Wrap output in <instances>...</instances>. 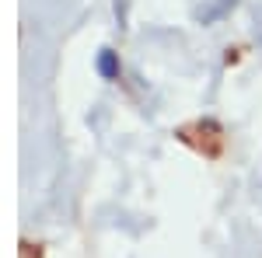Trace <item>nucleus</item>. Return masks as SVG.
<instances>
[{
    "mask_svg": "<svg viewBox=\"0 0 262 258\" xmlns=\"http://www.w3.org/2000/svg\"><path fill=\"white\" fill-rule=\"evenodd\" d=\"M98 74L105 80H116V77H119V56H116L112 49H101V53H98Z\"/></svg>",
    "mask_w": 262,
    "mask_h": 258,
    "instance_id": "1",
    "label": "nucleus"
}]
</instances>
